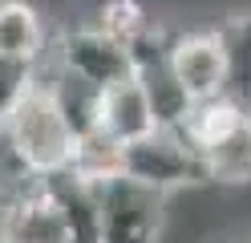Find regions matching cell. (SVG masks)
Listing matches in <instances>:
<instances>
[{
	"instance_id": "obj_1",
	"label": "cell",
	"mask_w": 251,
	"mask_h": 243,
	"mask_svg": "<svg viewBox=\"0 0 251 243\" xmlns=\"http://www.w3.org/2000/svg\"><path fill=\"white\" fill-rule=\"evenodd\" d=\"M0 138H4L17 170L33 174V178H57V174L73 170L77 150H81L65 109H61L57 93H53V85L45 81V73L33 85V93L17 106V113L4 122Z\"/></svg>"
},
{
	"instance_id": "obj_2",
	"label": "cell",
	"mask_w": 251,
	"mask_h": 243,
	"mask_svg": "<svg viewBox=\"0 0 251 243\" xmlns=\"http://www.w3.org/2000/svg\"><path fill=\"white\" fill-rule=\"evenodd\" d=\"M118 174L134 178V183H142L150 190H162V194L211 183L199 146L182 130H166V126L130 146H118Z\"/></svg>"
},
{
	"instance_id": "obj_3",
	"label": "cell",
	"mask_w": 251,
	"mask_h": 243,
	"mask_svg": "<svg viewBox=\"0 0 251 243\" xmlns=\"http://www.w3.org/2000/svg\"><path fill=\"white\" fill-rule=\"evenodd\" d=\"M45 69L53 73H65V77H77L93 89H114L118 81L134 77V49L122 45L114 32H105L98 21H77V25H65L53 37L49 45V57H45Z\"/></svg>"
},
{
	"instance_id": "obj_4",
	"label": "cell",
	"mask_w": 251,
	"mask_h": 243,
	"mask_svg": "<svg viewBox=\"0 0 251 243\" xmlns=\"http://www.w3.org/2000/svg\"><path fill=\"white\" fill-rule=\"evenodd\" d=\"M0 243H73L49 178L17 170L0 183Z\"/></svg>"
},
{
	"instance_id": "obj_5",
	"label": "cell",
	"mask_w": 251,
	"mask_h": 243,
	"mask_svg": "<svg viewBox=\"0 0 251 243\" xmlns=\"http://www.w3.org/2000/svg\"><path fill=\"white\" fill-rule=\"evenodd\" d=\"M101 243H162L170 194L134 178H101Z\"/></svg>"
},
{
	"instance_id": "obj_6",
	"label": "cell",
	"mask_w": 251,
	"mask_h": 243,
	"mask_svg": "<svg viewBox=\"0 0 251 243\" xmlns=\"http://www.w3.org/2000/svg\"><path fill=\"white\" fill-rule=\"evenodd\" d=\"M170 73H175L178 89L191 106L223 97L227 81H231V61H227L223 32L219 28H195V32L170 37Z\"/></svg>"
},
{
	"instance_id": "obj_7",
	"label": "cell",
	"mask_w": 251,
	"mask_h": 243,
	"mask_svg": "<svg viewBox=\"0 0 251 243\" xmlns=\"http://www.w3.org/2000/svg\"><path fill=\"white\" fill-rule=\"evenodd\" d=\"M154 130H162V122H158L150 89L142 85L138 73L101 93V138H109L114 146H130L154 134Z\"/></svg>"
},
{
	"instance_id": "obj_8",
	"label": "cell",
	"mask_w": 251,
	"mask_h": 243,
	"mask_svg": "<svg viewBox=\"0 0 251 243\" xmlns=\"http://www.w3.org/2000/svg\"><path fill=\"white\" fill-rule=\"evenodd\" d=\"M49 187L57 194V207L65 215L69 239L73 243H101V187L85 178L81 170H65L49 178Z\"/></svg>"
},
{
	"instance_id": "obj_9",
	"label": "cell",
	"mask_w": 251,
	"mask_h": 243,
	"mask_svg": "<svg viewBox=\"0 0 251 243\" xmlns=\"http://www.w3.org/2000/svg\"><path fill=\"white\" fill-rule=\"evenodd\" d=\"M199 154L207 162L211 183L219 187L251 183V113H239L227 130H219L211 142H202Z\"/></svg>"
},
{
	"instance_id": "obj_10",
	"label": "cell",
	"mask_w": 251,
	"mask_h": 243,
	"mask_svg": "<svg viewBox=\"0 0 251 243\" xmlns=\"http://www.w3.org/2000/svg\"><path fill=\"white\" fill-rule=\"evenodd\" d=\"M49 28L45 16L28 0H0V57H21V61H41L49 57Z\"/></svg>"
},
{
	"instance_id": "obj_11",
	"label": "cell",
	"mask_w": 251,
	"mask_h": 243,
	"mask_svg": "<svg viewBox=\"0 0 251 243\" xmlns=\"http://www.w3.org/2000/svg\"><path fill=\"white\" fill-rule=\"evenodd\" d=\"M223 45H227V61H231V81H227V97H235L247 113H251V4L231 12L223 25Z\"/></svg>"
},
{
	"instance_id": "obj_12",
	"label": "cell",
	"mask_w": 251,
	"mask_h": 243,
	"mask_svg": "<svg viewBox=\"0 0 251 243\" xmlns=\"http://www.w3.org/2000/svg\"><path fill=\"white\" fill-rule=\"evenodd\" d=\"M45 65L41 61H21V57H0V130L17 113V106L25 102L33 85L41 81Z\"/></svg>"
},
{
	"instance_id": "obj_13",
	"label": "cell",
	"mask_w": 251,
	"mask_h": 243,
	"mask_svg": "<svg viewBox=\"0 0 251 243\" xmlns=\"http://www.w3.org/2000/svg\"><path fill=\"white\" fill-rule=\"evenodd\" d=\"M215 243H251V235H239V239H231V235H227V239H215Z\"/></svg>"
}]
</instances>
